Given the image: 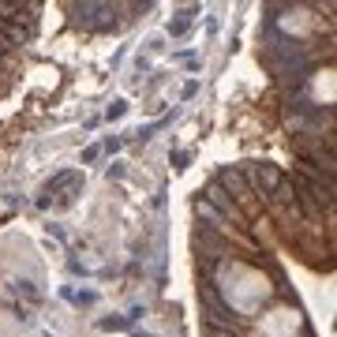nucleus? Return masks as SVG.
Wrapping results in <instances>:
<instances>
[{"label": "nucleus", "instance_id": "1", "mask_svg": "<svg viewBox=\"0 0 337 337\" xmlns=\"http://www.w3.org/2000/svg\"><path fill=\"white\" fill-rule=\"evenodd\" d=\"M247 172H251V180L262 187V195H274V191H281V184H285V176H281V172H278L274 165H251Z\"/></svg>", "mask_w": 337, "mask_h": 337}]
</instances>
